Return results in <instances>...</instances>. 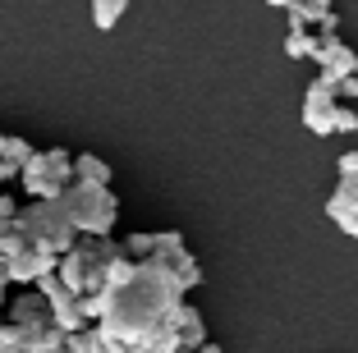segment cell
<instances>
[{
	"mask_svg": "<svg viewBox=\"0 0 358 353\" xmlns=\"http://www.w3.org/2000/svg\"><path fill=\"white\" fill-rule=\"evenodd\" d=\"M28 243H32V234H28V225H23L19 216H14V220H0V257H5V261L19 257Z\"/></svg>",
	"mask_w": 358,
	"mask_h": 353,
	"instance_id": "14",
	"label": "cell"
},
{
	"mask_svg": "<svg viewBox=\"0 0 358 353\" xmlns=\"http://www.w3.org/2000/svg\"><path fill=\"white\" fill-rule=\"evenodd\" d=\"M5 322L19 326V331H37V326H51V308L37 289H23L5 303Z\"/></svg>",
	"mask_w": 358,
	"mask_h": 353,
	"instance_id": "9",
	"label": "cell"
},
{
	"mask_svg": "<svg viewBox=\"0 0 358 353\" xmlns=\"http://www.w3.org/2000/svg\"><path fill=\"white\" fill-rule=\"evenodd\" d=\"M19 179V166L10 161V134H0V188Z\"/></svg>",
	"mask_w": 358,
	"mask_h": 353,
	"instance_id": "20",
	"label": "cell"
},
{
	"mask_svg": "<svg viewBox=\"0 0 358 353\" xmlns=\"http://www.w3.org/2000/svg\"><path fill=\"white\" fill-rule=\"evenodd\" d=\"M358 175V152H345L340 156V179H354Z\"/></svg>",
	"mask_w": 358,
	"mask_h": 353,
	"instance_id": "25",
	"label": "cell"
},
{
	"mask_svg": "<svg viewBox=\"0 0 358 353\" xmlns=\"http://www.w3.org/2000/svg\"><path fill=\"white\" fill-rule=\"evenodd\" d=\"M101 298H106V312H101L96 326H101L106 335H115V340H124V344L138 349V344L184 303V289H179L175 275L161 271L157 261H138L134 280L120 284V289H101Z\"/></svg>",
	"mask_w": 358,
	"mask_h": 353,
	"instance_id": "1",
	"label": "cell"
},
{
	"mask_svg": "<svg viewBox=\"0 0 358 353\" xmlns=\"http://www.w3.org/2000/svg\"><path fill=\"white\" fill-rule=\"evenodd\" d=\"M285 55H289V60H313L317 55V37L303 32V28H289L285 32Z\"/></svg>",
	"mask_w": 358,
	"mask_h": 353,
	"instance_id": "16",
	"label": "cell"
},
{
	"mask_svg": "<svg viewBox=\"0 0 358 353\" xmlns=\"http://www.w3.org/2000/svg\"><path fill=\"white\" fill-rule=\"evenodd\" d=\"M32 156H37V147H32L28 138H14V134H10V161H14V166L23 170V166L32 161Z\"/></svg>",
	"mask_w": 358,
	"mask_h": 353,
	"instance_id": "21",
	"label": "cell"
},
{
	"mask_svg": "<svg viewBox=\"0 0 358 353\" xmlns=\"http://www.w3.org/2000/svg\"><path fill=\"white\" fill-rule=\"evenodd\" d=\"M0 353H23L19 349V326H10L5 317H0Z\"/></svg>",
	"mask_w": 358,
	"mask_h": 353,
	"instance_id": "23",
	"label": "cell"
},
{
	"mask_svg": "<svg viewBox=\"0 0 358 353\" xmlns=\"http://www.w3.org/2000/svg\"><path fill=\"white\" fill-rule=\"evenodd\" d=\"M64 211H69V220H74L78 239H110V229H115L120 220V202L110 188H96V184H69L64 188Z\"/></svg>",
	"mask_w": 358,
	"mask_h": 353,
	"instance_id": "3",
	"label": "cell"
},
{
	"mask_svg": "<svg viewBox=\"0 0 358 353\" xmlns=\"http://www.w3.org/2000/svg\"><path fill=\"white\" fill-rule=\"evenodd\" d=\"M266 5H275V10H294L299 0H266Z\"/></svg>",
	"mask_w": 358,
	"mask_h": 353,
	"instance_id": "27",
	"label": "cell"
},
{
	"mask_svg": "<svg viewBox=\"0 0 358 353\" xmlns=\"http://www.w3.org/2000/svg\"><path fill=\"white\" fill-rule=\"evenodd\" d=\"M152 248H157V234H129L124 239V252L134 261H152Z\"/></svg>",
	"mask_w": 358,
	"mask_h": 353,
	"instance_id": "18",
	"label": "cell"
},
{
	"mask_svg": "<svg viewBox=\"0 0 358 353\" xmlns=\"http://www.w3.org/2000/svg\"><path fill=\"white\" fill-rule=\"evenodd\" d=\"M166 326L175 331L179 353H198L202 344H207V322H202V312L193 308V303H179V308L166 317Z\"/></svg>",
	"mask_w": 358,
	"mask_h": 353,
	"instance_id": "10",
	"label": "cell"
},
{
	"mask_svg": "<svg viewBox=\"0 0 358 353\" xmlns=\"http://www.w3.org/2000/svg\"><path fill=\"white\" fill-rule=\"evenodd\" d=\"M336 96H340V101H354V96H358V78H340V83H336Z\"/></svg>",
	"mask_w": 358,
	"mask_h": 353,
	"instance_id": "26",
	"label": "cell"
},
{
	"mask_svg": "<svg viewBox=\"0 0 358 353\" xmlns=\"http://www.w3.org/2000/svg\"><path fill=\"white\" fill-rule=\"evenodd\" d=\"M198 353H225V349H221V344H211V340H207V344H202Z\"/></svg>",
	"mask_w": 358,
	"mask_h": 353,
	"instance_id": "29",
	"label": "cell"
},
{
	"mask_svg": "<svg viewBox=\"0 0 358 353\" xmlns=\"http://www.w3.org/2000/svg\"><path fill=\"white\" fill-rule=\"evenodd\" d=\"M0 289H10V271H5V257H0Z\"/></svg>",
	"mask_w": 358,
	"mask_h": 353,
	"instance_id": "28",
	"label": "cell"
},
{
	"mask_svg": "<svg viewBox=\"0 0 358 353\" xmlns=\"http://www.w3.org/2000/svg\"><path fill=\"white\" fill-rule=\"evenodd\" d=\"M336 106H340L336 87L322 83V78H313L308 92H303V129L317 134V138H331L336 134Z\"/></svg>",
	"mask_w": 358,
	"mask_h": 353,
	"instance_id": "7",
	"label": "cell"
},
{
	"mask_svg": "<svg viewBox=\"0 0 358 353\" xmlns=\"http://www.w3.org/2000/svg\"><path fill=\"white\" fill-rule=\"evenodd\" d=\"M14 216H19V202H14L10 188H0V220H14Z\"/></svg>",
	"mask_w": 358,
	"mask_h": 353,
	"instance_id": "24",
	"label": "cell"
},
{
	"mask_svg": "<svg viewBox=\"0 0 358 353\" xmlns=\"http://www.w3.org/2000/svg\"><path fill=\"white\" fill-rule=\"evenodd\" d=\"M124 10H129V0H92V23L101 32H110L120 19H124Z\"/></svg>",
	"mask_w": 358,
	"mask_h": 353,
	"instance_id": "17",
	"label": "cell"
},
{
	"mask_svg": "<svg viewBox=\"0 0 358 353\" xmlns=\"http://www.w3.org/2000/svg\"><path fill=\"white\" fill-rule=\"evenodd\" d=\"M74 184V152L51 147V152H37L28 166L19 170V188L32 202H55L64 198V188Z\"/></svg>",
	"mask_w": 358,
	"mask_h": 353,
	"instance_id": "4",
	"label": "cell"
},
{
	"mask_svg": "<svg viewBox=\"0 0 358 353\" xmlns=\"http://www.w3.org/2000/svg\"><path fill=\"white\" fill-rule=\"evenodd\" d=\"M120 252H124V248H120L115 239H78L74 248L60 257L55 275H60L78 298H92V294L106 289V266H110Z\"/></svg>",
	"mask_w": 358,
	"mask_h": 353,
	"instance_id": "2",
	"label": "cell"
},
{
	"mask_svg": "<svg viewBox=\"0 0 358 353\" xmlns=\"http://www.w3.org/2000/svg\"><path fill=\"white\" fill-rule=\"evenodd\" d=\"M74 179H78V184L110 188V166H106L101 156H92V152H78V156H74Z\"/></svg>",
	"mask_w": 358,
	"mask_h": 353,
	"instance_id": "13",
	"label": "cell"
},
{
	"mask_svg": "<svg viewBox=\"0 0 358 353\" xmlns=\"http://www.w3.org/2000/svg\"><path fill=\"white\" fill-rule=\"evenodd\" d=\"M313 5H322V10H331V0H313Z\"/></svg>",
	"mask_w": 358,
	"mask_h": 353,
	"instance_id": "30",
	"label": "cell"
},
{
	"mask_svg": "<svg viewBox=\"0 0 358 353\" xmlns=\"http://www.w3.org/2000/svg\"><path fill=\"white\" fill-rule=\"evenodd\" d=\"M32 289L46 298V308H51V326H60L64 335H74V331H87V317H83V298H78L69 284L60 280V275H42V280L32 284Z\"/></svg>",
	"mask_w": 358,
	"mask_h": 353,
	"instance_id": "6",
	"label": "cell"
},
{
	"mask_svg": "<svg viewBox=\"0 0 358 353\" xmlns=\"http://www.w3.org/2000/svg\"><path fill=\"white\" fill-rule=\"evenodd\" d=\"M55 266H60V257H55L46 243H37V239H32L28 248L19 252V257L5 261V271H10V284H23V289H32V284L42 280V275H51Z\"/></svg>",
	"mask_w": 358,
	"mask_h": 353,
	"instance_id": "8",
	"label": "cell"
},
{
	"mask_svg": "<svg viewBox=\"0 0 358 353\" xmlns=\"http://www.w3.org/2000/svg\"><path fill=\"white\" fill-rule=\"evenodd\" d=\"M285 14H289V28L313 32V28H322V19H327L331 10H322V5H313V0H299L294 10H285Z\"/></svg>",
	"mask_w": 358,
	"mask_h": 353,
	"instance_id": "15",
	"label": "cell"
},
{
	"mask_svg": "<svg viewBox=\"0 0 358 353\" xmlns=\"http://www.w3.org/2000/svg\"><path fill=\"white\" fill-rule=\"evenodd\" d=\"M92 353H134V344L115 340V335H106L101 326H92Z\"/></svg>",
	"mask_w": 358,
	"mask_h": 353,
	"instance_id": "19",
	"label": "cell"
},
{
	"mask_svg": "<svg viewBox=\"0 0 358 353\" xmlns=\"http://www.w3.org/2000/svg\"><path fill=\"white\" fill-rule=\"evenodd\" d=\"M19 220L28 225V234L37 243H46V248L55 252V257H64V252L78 243V229L74 220H69V211H64V202H28V207H19Z\"/></svg>",
	"mask_w": 358,
	"mask_h": 353,
	"instance_id": "5",
	"label": "cell"
},
{
	"mask_svg": "<svg viewBox=\"0 0 358 353\" xmlns=\"http://www.w3.org/2000/svg\"><path fill=\"white\" fill-rule=\"evenodd\" d=\"M152 261H157L161 271H170V275H175V284H179L184 294H189V289H198V284H202V266H198V257H193L189 248L170 252V257H152Z\"/></svg>",
	"mask_w": 358,
	"mask_h": 353,
	"instance_id": "12",
	"label": "cell"
},
{
	"mask_svg": "<svg viewBox=\"0 0 358 353\" xmlns=\"http://www.w3.org/2000/svg\"><path fill=\"white\" fill-rule=\"evenodd\" d=\"M336 134H358V110L340 101L336 106Z\"/></svg>",
	"mask_w": 358,
	"mask_h": 353,
	"instance_id": "22",
	"label": "cell"
},
{
	"mask_svg": "<svg viewBox=\"0 0 358 353\" xmlns=\"http://www.w3.org/2000/svg\"><path fill=\"white\" fill-rule=\"evenodd\" d=\"M327 216L336 220L340 229H345L349 239H358V175H354V179H340V184L331 188Z\"/></svg>",
	"mask_w": 358,
	"mask_h": 353,
	"instance_id": "11",
	"label": "cell"
}]
</instances>
